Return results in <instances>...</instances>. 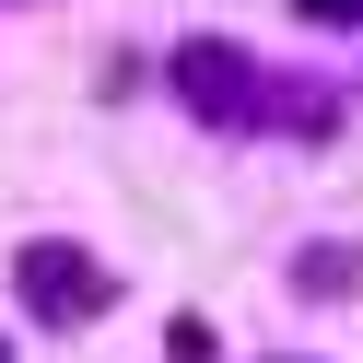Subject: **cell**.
I'll use <instances>...</instances> for the list:
<instances>
[{
  "label": "cell",
  "mask_w": 363,
  "mask_h": 363,
  "mask_svg": "<svg viewBox=\"0 0 363 363\" xmlns=\"http://www.w3.org/2000/svg\"><path fill=\"white\" fill-rule=\"evenodd\" d=\"M24 293H35V316H94L106 305V269H82L71 246H24Z\"/></svg>",
  "instance_id": "obj_1"
},
{
  "label": "cell",
  "mask_w": 363,
  "mask_h": 363,
  "mask_svg": "<svg viewBox=\"0 0 363 363\" xmlns=\"http://www.w3.org/2000/svg\"><path fill=\"white\" fill-rule=\"evenodd\" d=\"M293 12H316V24H363V0H293Z\"/></svg>",
  "instance_id": "obj_2"
}]
</instances>
